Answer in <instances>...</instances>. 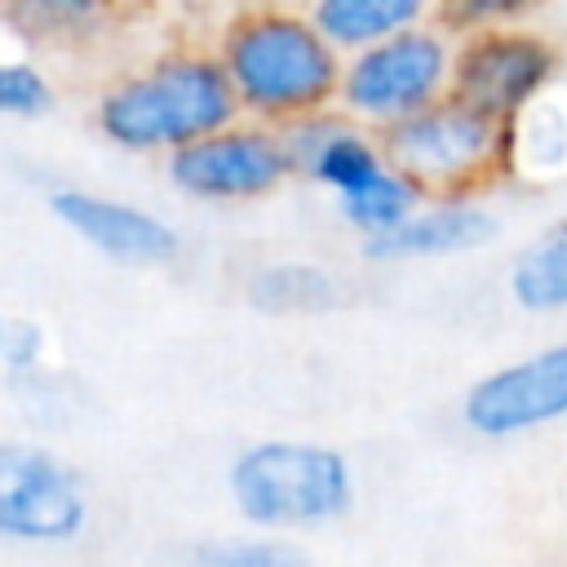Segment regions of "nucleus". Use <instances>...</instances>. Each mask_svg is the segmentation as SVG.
Instances as JSON below:
<instances>
[{
  "label": "nucleus",
  "mask_w": 567,
  "mask_h": 567,
  "mask_svg": "<svg viewBox=\"0 0 567 567\" xmlns=\"http://www.w3.org/2000/svg\"><path fill=\"white\" fill-rule=\"evenodd\" d=\"M221 66L244 111L261 120H306L341 93L337 44L315 18L292 9H248L221 35Z\"/></svg>",
  "instance_id": "f257e3e1"
},
{
  "label": "nucleus",
  "mask_w": 567,
  "mask_h": 567,
  "mask_svg": "<svg viewBox=\"0 0 567 567\" xmlns=\"http://www.w3.org/2000/svg\"><path fill=\"white\" fill-rule=\"evenodd\" d=\"M239 97L221 58L173 53L97 97V128L120 151H177L235 124Z\"/></svg>",
  "instance_id": "f03ea898"
},
{
  "label": "nucleus",
  "mask_w": 567,
  "mask_h": 567,
  "mask_svg": "<svg viewBox=\"0 0 567 567\" xmlns=\"http://www.w3.org/2000/svg\"><path fill=\"white\" fill-rule=\"evenodd\" d=\"M226 492L257 532H306L337 523L354 505L346 452L310 439H257L235 452Z\"/></svg>",
  "instance_id": "7ed1b4c3"
},
{
  "label": "nucleus",
  "mask_w": 567,
  "mask_h": 567,
  "mask_svg": "<svg viewBox=\"0 0 567 567\" xmlns=\"http://www.w3.org/2000/svg\"><path fill=\"white\" fill-rule=\"evenodd\" d=\"M514 124L478 111L474 102L443 93L430 106L381 128L385 159L408 173L421 190L465 195L478 177H487L509 155Z\"/></svg>",
  "instance_id": "20e7f679"
},
{
  "label": "nucleus",
  "mask_w": 567,
  "mask_h": 567,
  "mask_svg": "<svg viewBox=\"0 0 567 567\" xmlns=\"http://www.w3.org/2000/svg\"><path fill=\"white\" fill-rule=\"evenodd\" d=\"M452 84V49L430 27H408L390 40H377L368 49H354V58L341 66V106L372 124H394L434 97H443Z\"/></svg>",
  "instance_id": "39448f33"
},
{
  "label": "nucleus",
  "mask_w": 567,
  "mask_h": 567,
  "mask_svg": "<svg viewBox=\"0 0 567 567\" xmlns=\"http://www.w3.org/2000/svg\"><path fill=\"white\" fill-rule=\"evenodd\" d=\"M89 527L84 478L35 443L0 439V540L71 545Z\"/></svg>",
  "instance_id": "423d86ee"
},
{
  "label": "nucleus",
  "mask_w": 567,
  "mask_h": 567,
  "mask_svg": "<svg viewBox=\"0 0 567 567\" xmlns=\"http://www.w3.org/2000/svg\"><path fill=\"white\" fill-rule=\"evenodd\" d=\"M297 173L288 137L261 124H226L168 151V182L204 204H244L279 190Z\"/></svg>",
  "instance_id": "0eeeda50"
},
{
  "label": "nucleus",
  "mask_w": 567,
  "mask_h": 567,
  "mask_svg": "<svg viewBox=\"0 0 567 567\" xmlns=\"http://www.w3.org/2000/svg\"><path fill=\"white\" fill-rule=\"evenodd\" d=\"M558 44L523 27H487L470 31L452 53L447 93L474 102L478 111L514 124L558 75Z\"/></svg>",
  "instance_id": "6e6552de"
},
{
  "label": "nucleus",
  "mask_w": 567,
  "mask_h": 567,
  "mask_svg": "<svg viewBox=\"0 0 567 567\" xmlns=\"http://www.w3.org/2000/svg\"><path fill=\"white\" fill-rule=\"evenodd\" d=\"M567 416V341L532 350L478 377L461 399V421L478 439H514Z\"/></svg>",
  "instance_id": "1a4fd4ad"
},
{
  "label": "nucleus",
  "mask_w": 567,
  "mask_h": 567,
  "mask_svg": "<svg viewBox=\"0 0 567 567\" xmlns=\"http://www.w3.org/2000/svg\"><path fill=\"white\" fill-rule=\"evenodd\" d=\"M49 213L75 235L84 239L93 252L124 261V266H164L177 257L182 239L177 230L124 199L97 195V190H80V186H62L49 195Z\"/></svg>",
  "instance_id": "9d476101"
},
{
  "label": "nucleus",
  "mask_w": 567,
  "mask_h": 567,
  "mask_svg": "<svg viewBox=\"0 0 567 567\" xmlns=\"http://www.w3.org/2000/svg\"><path fill=\"white\" fill-rule=\"evenodd\" d=\"M284 137H288V151H292L297 168L310 173L319 186H328L337 199L359 190L363 182H372L390 164L381 142H372L363 128H354L346 120H332L323 111H315L306 120H292Z\"/></svg>",
  "instance_id": "9b49d317"
},
{
  "label": "nucleus",
  "mask_w": 567,
  "mask_h": 567,
  "mask_svg": "<svg viewBox=\"0 0 567 567\" xmlns=\"http://www.w3.org/2000/svg\"><path fill=\"white\" fill-rule=\"evenodd\" d=\"M492 239H496V217L483 204H474L465 195H452L443 204L416 208L394 230L363 239V257H372V261H421V257L470 252V248L492 244Z\"/></svg>",
  "instance_id": "f8f14e48"
},
{
  "label": "nucleus",
  "mask_w": 567,
  "mask_h": 567,
  "mask_svg": "<svg viewBox=\"0 0 567 567\" xmlns=\"http://www.w3.org/2000/svg\"><path fill=\"white\" fill-rule=\"evenodd\" d=\"M509 301L527 315H558L567 310V213L549 221L509 266L505 275Z\"/></svg>",
  "instance_id": "ddd939ff"
},
{
  "label": "nucleus",
  "mask_w": 567,
  "mask_h": 567,
  "mask_svg": "<svg viewBox=\"0 0 567 567\" xmlns=\"http://www.w3.org/2000/svg\"><path fill=\"white\" fill-rule=\"evenodd\" d=\"M434 0H315L310 18L337 49H368L408 27H421Z\"/></svg>",
  "instance_id": "4468645a"
},
{
  "label": "nucleus",
  "mask_w": 567,
  "mask_h": 567,
  "mask_svg": "<svg viewBox=\"0 0 567 567\" xmlns=\"http://www.w3.org/2000/svg\"><path fill=\"white\" fill-rule=\"evenodd\" d=\"M111 0H0V22L27 44H75L102 31Z\"/></svg>",
  "instance_id": "2eb2a0df"
},
{
  "label": "nucleus",
  "mask_w": 567,
  "mask_h": 567,
  "mask_svg": "<svg viewBox=\"0 0 567 567\" xmlns=\"http://www.w3.org/2000/svg\"><path fill=\"white\" fill-rule=\"evenodd\" d=\"M248 301L270 315H306L337 306V279L310 261H275L248 279Z\"/></svg>",
  "instance_id": "dca6fc26"
},
{
  "label": "nucleus",
  "mask_w": 567,
  "mask_h": 567,
  "mask_svg": "<svg viewBox=\"0 0 567 567\" xmlns=\"http://www.w3.org/2000/svg\"><path fill=\"white\" fill-rule=\"evenodd\" d=\"M421 186L408 177V173H399L394 164H385L372 182H363L359 190H350V195H341L337 204H341V217L363 235V239H372V235H385V230H394L399 221H408L416 208H421Z\"/></svg>",
  "instance_id": "f3484780"
},
{
  "label": "nucleus",
  "mask_w": 567,
  "mask_h": 567,
  "mask_svg": "<svg viewBox=\"0 0 567 567\" xmlns=\"http://www.w3.org/2000/svg\"><path fill=\"white\" fill-rule=\"evenodd\" d=\"M186 567H315V563L301 545L284 540V532H261V536H230L199 545Z\"/></svg>",
  "instance_id": "a211bd4d"
},
{
  "label": "nucleus",
  "mask_w": 567,
  "mask_h": 567,
  "mask_svg": "<svg viewBox=\"0 0 567 567\" xmlns=\"http://www.w3.org/2000/svg\"><path fill=\"white\" fill-rule=\"evenodd\" d=\"M545 0H439L443 31H487V27H514L518 18L536 13Z\"/></svg>",
  "instance_id": "6ab92c4d"
},
{
  "label": "nucleus",
  "mask_w": 567,
  "mask_h": 567,
  "mask_svg": "<svg viewBox=\"0 0 567 567\" xmlns=\"http://www.w3.org/2000/svg\"><path fill=\"white\" fill-rule=\"evenodd\" d=\"M49 106H53V89L31 62H0V115L35 120Z\"/></svg>",
  "instance_id": "aec40b11"
},
{
  "label": "nucleus",
  "mask_w": 567,
  "mask_h": 567,
  "mask_svg": "<svg viewBox=\"0 0 567 567\" xmlns=\"http://www.w3.org/2000/svg\"><path fill=\"white\" fill-rule=\"evenodd\" d=\"M44 359V332L40 323H27V319H13L9 328V354H4V368L13 377H31Z\"/></svg>",
  "instance_id": "412c9836"
},
{
  "label": "nucleus",
  "mask_w": 567,
  "mask_h": 567,
  "mask_svg": "<svg viewBox=\"0 0 567 567\" xmlns=\"http://www.w3.org/2000/svg\"><path fill=\"white\" fill-rule=\"evenodd\" d=\"M9 328H13V319H0V368H4V354H9Z\"/></svg>",
  "instance_id": "4be33fe9"
}]
</instances>
